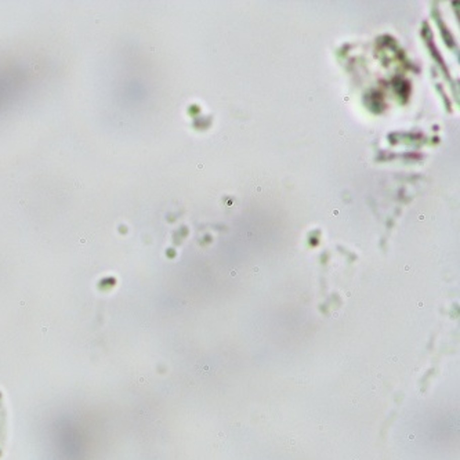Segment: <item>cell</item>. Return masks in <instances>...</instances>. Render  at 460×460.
Here are the masks:
<instances>
[{"mask_svg": "<svg viewBox=\"0 0 460 460\" xmlns=\"http://www.w3.org/2000/svg\"><path fill=\"white\" fill-rule=\"evenodd\" d=\"M6 440V406L3 402V393L0 390V455Z\"/></svg>", "mask_w": 460, "mask_h": 460, "instance_id": "6da1fadb", "label": "cell"}]
</instances>
